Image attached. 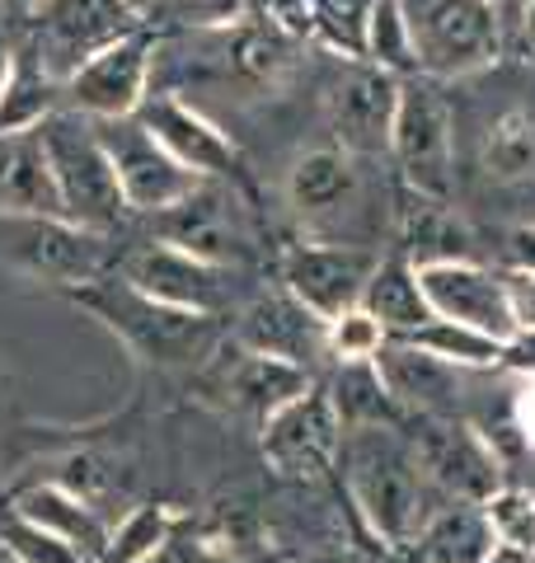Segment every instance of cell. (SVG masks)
<instances>
[{
  "mask_svg": "<svg viewBox=\"0 0 535 563\" xmlns=\"http://www.w3.org/2000/svg\"><path fill=\"white\" fill-rule=\"evenodd\" d=\"M484 174L498 184L535 179V99L507 103L484 128Z\"/></svg>",
  "mask_w": 535,
  "mask_h": 563,
  "instance_id": "obj_30",
  "label": "cell"
},
{
  "mask_svg": "<svg viewBox=\"0 0 535 563\" xmlns=\"http://www.w3.org/2000/svg\"><path fill=\"white\" fill-rule=\"evenodd\" d=\"M174 531H178V517L170 507H132V512L118 521L103 563H146Z\"/></svg>",
  "mask_w": 535,
  "mask_h": 563,
  "instance_id": "obj_33",
  "label": "cell"
},
{
  "mask_svg": "<svg viewBox=\"0 0 535 563\" xmlns=\"http://www.w3.org/2000/svg\"><path fill=\"white\" fill-rule=\"evenodd\" d=\"M404 437L437 503H489L507 484L503 451L466 418H414V432Z\"/></svg>",
  "mask_w": 535,
  "mask_h": 563,
  "instance_id": "obj_5",
  "label": "cell"
},
{
  "mask_svg": "<svg viewBox=\"0 0 535 563\" xmlns=\"http://www.w3.org/2000/svg\"><path fill=\"white\" fill-rule=\"evenodd\" d=\"M95 132L113 165L122 202H128V211H137V217H160V211H170L178 198H188V192L203 184V179H193L137 118L95 122Z\"/></svg>",
  "mask_w": 535,
  "mask_h": 563,
  "instance_id": "obj_13",
  "label": "cell"
},
{
  "mask_svg": "<svg viewBox=\"0 0 535 563\" xmlns=\"http://www.w3.org/2000/svg\"><path fill=\"white\" fill-rule=\"evenodd\" d=\"M522 488H526V493H531V498H535V474H531V479H526V484H522Z\"/></svg>",
  "mask_w": 535,
  "mask_h": 563,
  "instance_id": "obj_51",
  "label": "cell"
},
{
  "mask_svg": "<svg viewBox=\"0 0 535 563\" xmlns=\"http://www.w3.org/2000/svg\"><path fill=\"white\" fill-rule=\"evenodd\" d=\"M203 38L217 47V57L230 76L249 85H277L296 66V38L282 33L277 24H268L263 14H254V20H244L236 29L203 33Z\"/></svg>",
  "mask_w": 535,
  "mask_h": 563,
  "instance_id": "obj_23",
  "label": "cell"
},
{
  "mask_svg": "<svg viewBox=\"0 0 535 563\" xmlns=\"http://www.w3.org/2000/svg\"><path fill=\"white\" fill-rule=\"evenodd\" d=\"M0 563H14V559H10V554H6V550H0Z\"/></svg>",
  "mask_w": 535,
  "mask_h": 563,
  "instance_id": "obj_52",
  "label": "cell"
},
{
  "mask_svg": "<svg viewBox=\"0 0 535 563\" xmlns=\"http://www.w3.org/2000/svg\"><path fill=\"white\" fill-rule=\"evenodd\" d=\"M207 559H211V544H203L198 536H188L184 526H178V531L160 544L146 563H207Z\"/></svg>",
  "mask_w": 535,
  "mask_h": 563,
  "instance_id": "obj_40",
  "label": "cell"
},
{
  "mask_svg": "<svg viewBox=\"0 0 535 563\" xmlns=\"http://www.w3.org/2000/svg\"><path fill=\"white\" fill-rule=\"evenodd\" d=\"M404 343H414L427 357L456 366V372H489V366H503V357H507V347L498 339H489V333H479V329H466V324H451V320L423 324L418 333H408Z\"/></svg>",
  "mask_w": 535,
  "mask_h": 563,
  "instance_id": "obj_31",
  "label": "cell"
},
{
  "mask_svg": "<svg viewBox=\"0 0 535 563\" xmlns=\"http://www.w3.org/2000/svg\"><path fill=\"white\" fill-rule=\"evenodd\" d=\"M512 29H516V43H522L526 57H535V0H526L522 14L512 20Z\"/></svg>",
  "mask_w": 535,
  "mask_h": 563,
  "instance_id": "obj_43",
  "label": "cell"
},
{
  "mask_svg": "<svg viewBox=\"0 0 535 563\" xmlns=\"http://www.w3.org/2000/svg\"><path fill=\"white\" fill-rule=\"evenodd\" d=\"M423 80H466L489 70L507 47L503 14L484 0H400Z\"/></svg>",
  "mask_w": 535,
  "mask_h": 563,
  "instance_id": "obj_3",
  "label": "cell"
},
{
  "mask_svg": "<svg viewBox=\"0 0 535 563\" xmlns=\"http://www.w3.org/2000/svg\"><path fill=\"white\" fill-rule=\"evenodd\" d=\"M329 404L343 432L357 428H400V409L390 399L385 380L376 372V362H334V376L325 380Z\"/></svg>",
  "mask_w": 535,
  "mask_h": 563,
  "instance_id": "obj_29",
  "label": "cell"
},
{
  "mask_svg": "<svg viewBox=\"0 0 535 563\" xmlns=\"http://www.w3.org/2000/svg\"><path fill=\"white\" fill-rule=\"evenodd\" d=\"M507 273H535V225H516L507 235Z\"/></svg>",
  "mask_w": 535,
  "mask_h": 563,
  "instance_id": "obj_42",
  "label": "cell"
},
{
  "mask_svg": "<svg viewBox=\"0 0 535 563\" xmlns=\"http://www.w3.org/2000/svg\"><path fill=\"white\" fill-rule=\"evenodd\" d=\"M254 14H259V0H170L155 14V24H170L184 33H221L254 20Z\"/></svg>",
  "mask_w": 535,
  "mask_h": 563,
  "instance_id": "obj_36",
  "label": "cell"
},
{
  "mask_svg": "<svg viewBox=\"0 0 535 563\" xmlns=\"http://www.w3.org/2000/svg\"><path fill=\"white\" fill-rule=\"evenodd\" d=\"M43 151H47V169H52V184H57V198H62V217L85 225V231H99V235H113L122 221H128V202L118 192L113 179V165L103 155V141L95 132V122L57 109L43 128Z\"/></svg>",
  "mask_w": 535,
  "mask_h": 563,
  "instance_id": "obj_4",
  "label": "cell"
},
{
  "mask_svg": "<svg viewBox=\"0 0 535 563\" xmlns=\"http://www.w3.org/2000/svg\"><path fill=\"white\" fill-rule=\"evenodd\" d=\"M43 0H0V10H20V14H33Z\"/></svg>",
  "mask_w": 535,
  "mask_h": 563,
  "instance_id": "obj_48",
  "label": "cell"
},
{
  "mask_svg": "<svg viewBox=\"0 0 535 563\" xmlns=\"http://www.w3.org/2000/svg\"><path fill=\"white\" fill-rule=\"evenodd\" d=\"M137 122L193 174V179L226 184L240 174V146L203 109H193V103H184L178 95H151L137 109Z\"/></svg>",
  "mask_w": 535,
  "mask_h": 563,
  "instance_id": "obj_19",
  "label": "cell"
},
{
  "mask_svg": "<svg viewBox=\"0 0 535 563\" xmlns=\"http://www.w3.org/2000/svg\"><path fill=\"white\" fill-rule=\"evenodd\" d=\"M512 432H522L526 451H535V376H526L512 395Z\"/></svg>",
  "mask_w": 535,
  "mask_h": 563,
  "instance_id": "obj_41",
  "label": "cell"
},
{
  "mask_svg": "<svg viewBox=\"0 0 535 563\" xmlns=\"http://www.w3.org/2000/svg\"><path fill=\"white\" fill-rule=\"evenodd\" d=\"M418 282H423V296H427V306H433L437 320L479 329V333H489V339H498L503 347L516 339L503 268H484L479 258H460V263H433V268H418Z\"/></svg>",
  "mask_w": 535,
  "mask_h": 563,
  "instance_id": "obj_17",
  "label": "cell"
},
{
  "mask_svg": "<svg viewBox=\"0 0 535 563\" xmlns=\"http://www.w3.org/2000/svg\"><path fill=\"white\" fill-rule=\"evenodd\" d=\"M155 38L151 29L132 33L99 57H89L76 76L62 85V109L80 113L89 122H113V118H137V109L151 99V76H155Z\"/></svg>",
  "mask_w": 535,
  "mask_h": 563,
  "instance_id": "obj_12",
  "label": "cell"
},
{
  "mask_svg": "<svg viewBox=\"0 0 535 563\" xmlns=\"http://www.w3.org/2000/svg\"><path fill=\"white\" fill-rule=\"evenodd\" d=\"M493 526L484 503H441L418 531L423 563H484L493 550Z\"/></svg>",
  "mask_w": 535,
  "mask_h": 563,
  "instance_id": "obj_28",
  "label": "cell"
},
{
  "mask_svg": "<svg viewBox=\"0 0 535 563\" xmlns=\"http://www.w3.org/2000/svg\"><path fill=\"white\" fill-rule=\"evenodd\" d=\"M404 80L390 70L371 66L362 57H348L325 90V118L334 132V146L348 151L352 161H376L390 155V132H395Z\"/></svg>",
  "mask_w": 535,
  "mask_h": 563,
  "instance_id": "obj_11",
  "label": "cell"
},
{
  "mask_svg": "<svg viewBox=\"0 0 535 563\" xmlns=\"http://www.w3.org/2000/svg\"><path fill=\"white\" fill-rule=\"evenodd\" d=\"M503 282H507V306H512L516 333H535V273H507L503 268Z\"/></svg>",
  "mask_w": 535,
  "mask_h": 563,
  "instance_id": "obj_39",
  "label": "cell"
},
{
  "mask_svg": "<svg viewBox=\"0 0 535 563\" xmlns=\"http://www.w3.org/2000/svg\"><path fill=\"white\" fill-rule=\"evenodd\" d=\"M263 461L282 479H319L338 465L343 446V422H338L325 380H315L306 395H296L287 409H277L263 422Z\"/></svg>",
  "mask_w": 535,
  "mask_h": 563,
  "instance_id": "obj_16",
  "label": "cell"
},
{
  "mask_svg": "<svg viewBox=\"0 0 535 563\" xmlns=\"http://www.w3.org/2000/svg\"><path fill=\"white\" fill-rule=\"evenodd\" d=\"M531 563H535V554H531Z\"/></svg>",
  "mask_w": 535,
  "mask_h": 563,
  "instance_id": "obj_53",
  "label": "cell"
},
{
  "mask_svg": "<svg viewBox=\"0 0 535 563\" xmlns=\"http://www.w3.org/2000/svg\"><path fill=\"white\" fill-rule=\"evenodd\" d=\"M306 563H348V559H334V554H319V559H306Z\"/></svg>",
  "mask_w": 535,
  "mask_h": 563,
  "instance_id": "obj_50",
  "label": "cell"
},
{
  "mask_svg": "<svg viewBox=\"0 0 535 563\" xmlns=\"http://www.w3.org/2000/svg\"><path fill=\"white\" fill-rule=\"evenodd\" d=\"M14 512L29 517L33 526H43V531H52V536H62L66 544H76L89 563L109 559L113 531L99 521L95 507L80 503L76 493H66L62 484H33V488H24L20 498H14Z\"/></svg>",
  "mask_w": 535,
  "mask_h": 563,
  "instance_id": "obj_24",
  "label": "cell"
},
{
  "mask_svg": "<svg viewBox=\"0 0 535 563\" xmlns=\"http://www.w3.org/2000/svg\"><path fill=\"white\" fill-rule=\"evenodd\" d=\"M362 310L385 329V339H408V333H418L423 324L437 320L423 296L418 268L404 254L376 263V273L367 282V296H362Z\"/></svg>",
  "mask_w": 535,
  "mask_h": 563,
  "instance_id": "obj_26",
  "label": "cell"
},
{
  "mask_svg": "<svg viewBox=\"0 0 535 563\" xmlns=\"http://www.w3.org/2000/svg\"><path fill=\"white\" fill-rule=\"evenodd\" d=\"M376 263H381L376 250L329 244V240H301L282 254V287H287L306 310H315L325 324H334L338 314L362 306Z\"/></svg>",
  "mask_w": 535,
  "mask_h": 563,
  "instance_id": "obj_14",
  "label": "cell"
},
{
  "mask_svg": "<svg viewBox=\"0 0 535 563\" xmlns=\"http://www.w3.org/2000/svg\"><path fill=\"white\" fill-rule=\"evenodd\" d=\"M10 38H6V33H0V90H6V76H10Z\"/></svg>",
  "mask_w": 535,
  "mask_h": 563,
  "instance_id": "obj_47",
  "label": "cell"
},
{
  "mask_svg": "<svg viewBox=\"0 0 535 563\" xmlns=\"http://www.w3.org/2000/svg\"><path fill=\"white\" fill-rule=\"evenodd\" d=\"M385 347V329L357 306L329 324V362H371Z\"/></svg>",
  "mask_w": 535,
  "mask_h": 563,
  "instance_id": "obj_38",
  "label": "cell"
},
{
  "mask_svg": "<svg viewBox=\"0 0 535 563\" xmlns=\"http://www.w3.org/2000/svg\"><path fill=\"white\" fill-rule=\"evenodd\" d=\"M0 550L14 563H89L76 544H66L62 536L43 531V526H33L29 517L14 512V507L0 517Z\"/></svg>",
  "mask_w": 535,
  "mask_h": 563,
  "instance_id": "obj_35",
  "label": "cell"
},
{
  "mask_svg": "<svg viewBox=\"0 0 535 563\" xmlns=\"http://www.w3.org/2000/svg\"><path fill=\"white\" fill-rule=\"evenodd\" d=\"M362 62L390 70V76H418V57H414V38H408V24H404V10L400 0H376L367 20V47H362Z\"/></svg>",
  "mask_w": 535,
  "mask_h": 563,
  "instance_id": "obj_32",
  "label": "cell"
},
{
  "mask_svg": "<svg viewBox=\"0 0 535 563\" xmlns=\"http://www.w3.org/2000/svg\"><path fill=\"white\" fill-rule=\"evenodd\" d=\"M29 20L33 24L24 38L39 47L43 66L62 85L76 76L89 57H99L103 47H113L146 29V20H141L128 0H43Z\"/></svg>",
  "mask_w": 535,
  "mask_h": 563,
  "instance_id": "obj_8",
  "label": "cell"
},
{
  "mask_svg": "<svg viewBox=\"0 0 535 563\" xmlns=\"http://www.w3.org/2000/svg\"><path fill=\"white\" fill-rule=\"evenodd\" d=\"M118 277L160 306H174L188 314H211V320L230 306V282H236L230 268L203 263V258L174 250V244H160V240H146L141 250L122 254Z\"/></svg>",
  "mask_w": 535,
  "mask_h": 563,
  "instance_id": "obj_15",
  "label": "cell"
},
{
  "mask_svg": "<svg viewBox=\"0 0 535 563\" xmlns=\"http://www.w3.org/2000/svg\"><path fill=\"white\" fill-rule=\"evenodd\" d=\"M0 263L47 287H89L109 273V235L66 217H0Z\"/></svg>",
  "mask_w": 535,
  "mask_h": 563,
  "instance_id": "obj_6",
  "label": "cell"
},
{
  "mask_svg": "<svg viewBox=\"0 0 535 563\" xmlns=\"http://www.w3.org/2000/svg\"><path fill=\"white\" fill-rule=\"evenodd\" d=\"M371 362H376V372L385 380L390 399H395L400 418H451L456 413L466 372L427 357V352H418L404 339H385V347Z\"/></svg>",
  "mask_w": 535,
  "mask_h": 563,
  "instance_id": "obj_21",
  "label": "cell"
},
{
  "mask_svg": "<svg viewBox=\"0 0 535 563\" xmlns=\"http://www.w3.org/2000/svg\"><path fill=\"white\" fill-rule=\"evenodd\" d=\"M484 563H531V554H522V550H507V544H493Z\"/></svg>",
  "mask_w": 535,
  "mask_h": 563,
  "instance_id": "obj_44",
  "label": "cell"
},
{
  "mask_svg": "<svg viewBox=\"0 0 535 563\" xmlns=\"http://www.w3.org/2000/svg\"><path fill=\"white\" fill-rule=\"evenodd\" d=\"M0 217H62L39 128L0 132Z\"/></svg>",
  "mask_w": 535,
  "mask_h": 563,
  "instance_id": "obj_22",
  "label": "cell"
},
{
  "mask_svg": "<svg viewBox=\"0 0 535 563\" xmlns=\"http://www.w3.org/2000/svg\"><path fill=\"white\" fill-rule=\"evenodd\" d=\"M207 563H236V559H230V554H221V550H211V559Z\"/></svg>",
  "mask_w": 535,
  "mask_h": 563,
  "instance_id": "obj_49",
  "label": "cell"
},
{
  "mask_svg": "<svg viewBox=\"0 0 535 563\" xmlns=\"http://www.w3.org/2000/svg\"><path fill=\"white\" fill-rule=\"evenodd\" d=\"M62 109V80L43 66L39 47L20 38L10 47V76L0 90V132H33Z\"/></svg>",
  "mask_w": 535,
  "mask_h": 563,
  "instance_id": "obj_25",
  "label": "cell"
},
{
  "mask_svg": "<svg viewBox=\"0 0 535 563\" xmlns=\"http://www.w3.org/2000/svg\"><path fill=\"white\" fill-rule=\"evenodd\" d=\"M211 395H221V404L230 413H244V418H259L268 422L277 409H287L296 395H306L319 376L301 372L292 362H277V357H259V352H244L230 343V357H221L211 366Z\"/></svg>",
  "mask_w": 535,
  "mask_h": 563,
  "instance_id": "obj_20",
  "label": "cell"
},
{
  "mask_svg": "<svg viewBox=\"0 0 535 563\" xmlns=\"http://www.w3.org/2000/svg\"><path fill=\"white\" fill-rule=\"evenodd\" d=\"M287 202L296 211V221L310 231V240L357 244L352 225L367 202L362 161H352V155L338 146H319V151L296 155L287 169ZM357 250H362V244H357Z\"/></svg>",
  "mask_w": 535,
  "mask_h": 563,
  "instance_id": "obj_9",
  "label": "cell"
},
{
  "mask_svg": "<svg viewBox=\"0 0 535 563\" xmlns=\"http://www.w3.org/2000/svg\"><path fill=\"white\" fill-rule=\"evenodd\" d=\"M70 301L85 306L95 320H103L141 362L155 366H193L217 352L221 329L211 314H188L174 306H160L151 296L128 287L118 273H103L89 287H76Z\"/></svg>",
  "mask_w": 535,
  "mask_h": 563,
  "instance_id": "obj_2",
  "label": "cell"
},
{
  "mask_svg": "<svg viewBox=\"0 0 535 563\" xmlns=\"http://www.w3.org/2000/svg\"><path fill=\"white\" fill-rule=\"evenodd\" d=\"M484 5H493L498 14H503V24L512 29V20H516V14H522V5H526V0H484Z\"/></svg>",
  "mask_w": 535,
  "mask_h": 563,
  "instance_id": "obj_45",
  "label": "cell"
},
{
  "mask_svg": "<svg viewBox=\"0 0 535 563\" xmlns=\"http://www.w3.org/2000/svg\"><path fill=\"white\" fill-rule=\"evenodd\" d=\"M338 474L352 507L385 544H414L427 517L437 512L433 488L423 484L414 446L400 428H357L343 432L338 446Z\"/></svg>",
  "mask_w": 535,
  "mask_h": 563,
  "instance_id": "obj_1",
  "label": "cell"
},
{
  "mask_svg": "<svg viewBox=\"0 0 535 563\" xmlns=\"http://www.w3.org/2000/svg\"><path fill=\"white\" fill-rule=\"evenodd\" d=\"M128 5H132V10L141 14V20H146V24H151V20H155V14H160V10H165V5H170V0H128Z\"/></svg>",
  "mask_w": 535,
  "mask_h": 563,
  "instance_id": "obj_46",
  "label": "cell"
},
{
  "mask_svg": "<svg viewBox=\"0 0 535 563\" xmlns=\"http://www.w3.org/2000/svg\"><path fill=\"white\" fill-rule=\"evenodd\" d=\"M230 343L244 352H259V357L292 362L310 376L319 372V362H329V324L319 320L315 310L301 306L287 287L254 296V301L240 310Z\"/></svg>",
  "mask_w": 535,
  "mask_h": 563,
  "instance_id": "obj_18",
  "label": "cell"
},
{
  "mask_svg": "<svg viewBox=\"0 0 535 563\" xmlns=\"http://www.w3.org/2000/svg\"><path fill=\"white\" fill-rule=\"evenodd\" d=\"M484 517L493 526V540L507 544V550L535 554V498L522 484H503L484 503Z\"/></svg>",
  "mask_w": 535,
  "mask_h": 563,
  "instance_id": "obj_37",
  "label": "cell"
},
{
  "mask_svg": "<svg viewBox=\"0 0 535 563\" xmlns=\"http://www.w3.org/2000/svg\"><path fill=\"white\" fill-rule=\"evenodd\" d=\"M408 198H414V207L404 211V258L414 263V268L474 258V240L466 231V221L456 217L451 202L418 198V192H408Z\"/></svg>",
  "mask_w": 535,
  "mask_h": 563,
  "instance_id": "obj_27",
  "label": "cell"
},
{
  "mask_svg": "<svg viewBox=\"0 0 535 563\" xmlns=\"http://www.w3.org/2000/svg\"><path fill=\"white\" fill-rule=\"evenodd\" d=\"M390 161L400 165V179L408 192L451 202L456 118L437 80H423V76L404 80L395 132H390Z\"/></svg>",
  "mask_w": 535,
  "mask_h": 563,
  "instance_id": "obj_7",
  "label": "cell"
},
{
  "mask_svg": "<svg viewBox=\"0 0 535 563\" xmlns=\"http://www.w3.org/2000/svg\"><path fill=\"white\" fill-rule=\"evenodd\" d=\"M310 5V29L343 57H362L367 47V20L376 0H306Z\"/></svg>",
  "mask_w": 535,
  "mask_h": 563,
  "instance_id": "obj_34",
  "label": "cell"
},
{
  "mask_svg": "<svg viewBox=\"0 0 535 563\" xmlns=\"http://www.w3.org/2000/svg\"><path fill=\"white\" fill-rule=\"evenodd\" d=\"M151 231L160 244H174V250H184L203 263H217V268H230V273L254 254L244 207L236 198V188L221 179H203L188 198H178L170 211L151 217Z\"/></svg>",
  "mask_w": 535,
  "mask_h": 563,
  "instance_id": "obj_10",
  "label": "cell"
}]
</instances>
